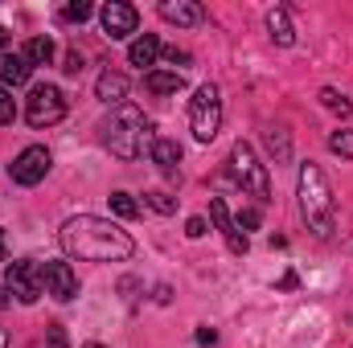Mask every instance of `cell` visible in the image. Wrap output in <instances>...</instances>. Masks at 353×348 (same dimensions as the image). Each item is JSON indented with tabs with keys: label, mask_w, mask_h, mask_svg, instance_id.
Listing matches in <instances>:
<instances>
[{
	"label": "cell",
	"mask_w": 353,
	"mask_h": 348,
	"mask_svg": "<svg viewBox=\"0 0 353 348\" xmlns=\"http://www.w3.org/2000/svg\"><path fill=\"white\" fill-rule=\"evenodd\" d=\"M29 74H33V66H29L25 54H4V58H0V83H4V87H25Z\"/></svg>",
	"instance_id": "5bb4252c"
},
{
	"label": "cell",
	"mask_w": 353,
	"mask_h": 348,
	"mask_svg": "<svg viewBox=\"0 0 353 348\" xmlns=\"http://www.w3.org/2000/svg\"><path fill=\"white\" fill-rule=\"evenodd\" d=\"M107 201H111V213L115 217H140V201L132 193H111Z\"/></svg>",
	"instance_id": "44dd1931"
},
{
	"label": "cell",
	"mask_w": 353,
	"mask_h": 348,
	"mask_svg": "<svg viewBox=\"0 0 353 348\" xmlns=\"http://www.w3.org/2000/svg\"><path fill=\"white\" fill-rule=\"evenodd\" d=\"M25 58H29V66H50L54 62V41L50 37H29L25 41Z\"/></svg>",
	"instance_id": "d6986e66"
},
{
	"label": "cell",
	"mask_w": 353,
	"mask_h": 348,
	"mask_svg": "<svg viewBox=\"0 0 353 348\" xmlns=\"http://www.w3.org/2000/svg\"><path fill=\"white\" fill-rule=\"evenodd\" d=\"M144 201H148V205H152L157 213H173V209H176V201L169 197V193H161V188H152V193H144Z\"/></svg>",
	"instance_id": "603a6c76"
},
{
	"label": "cell",
	"mask_w": 353,
	"mask_h": 348,
	"mask_svg": "<svg viewBox=\"0 0 353 348\" xmlns=\"http://www.w3.org/2000/svg\"><path fill=\"white\" fill-rule=\"evenodd\" d=\"M103 140H107V148H111V156H119V160H140L144 152H152V123H148V115L136 107V102H119L115 111H111V119L103 123Z\"/></svg>",
	"instance_id": "7a4b0ae2"
},
{
	"label": "cell",
	"mask_w": 353,
	"mask_h": 348,
	"mask_svg": "<svg viewBox=\"0 0 353 348\" xmlns=\"http://www.w3.org/2000/svg\"><path fill=\"white\" fill-rule=\"evenodd\" d=\"M0 262H4V226H0Z\"/></svg>",
	"instance_id": "836d02e7"
},
{
	"label": "cell",
	"mask_w": 353,
	"mask_h": 348,
	"mask_svg": "<svg viewBox=\"0 0 353 348\" xmlns=\"http://www.w3.org/2000/svg\"><path fill=\"white\" fill-rule=\"evenodd\" d=\"M300 213L308 221V230L316 238H329L337 226V201H333V184L312 160L300 168Z\"/></svg>",
	"instance_id": "3957f363"
},
{
	"label": "cell",
	"mask_w": 353,
	"mask_h": 348,
	"mask_svg": "<svg viewBox=\"0 0 353 348\" xmlns=\"http://www.w3.org/2000/svg\"><path fill=\"white\" fill-rule=\"evenodd\" d=\"M41 287L58 303H70L79 295V274L70 270V262H41Z\"/></svg>",
	"instance_id": "9c48e42d"
},
{
	"label": "cell",
	"mask_w": 353,
	"mask_h": 348,
	"mask_svg": "<svg viewBox=\"0 0 353 348\" xmlns=\"http://www.w3.org/2000/svg\"><path fill=\"white\" fill-rule=\"evenodd\" d=\"M144 87L152 90V94H176V90L185 87V78L176 70H148L144 74Z\"/></svg>",
	"instance_id": "ac0fdd59"
},
{
	"label": "cell",
	"mask_w": 353,
	"mask_h": 348,
	"mask_svg": "<svg viewBox=\"0 0 353 348\" xmlns=\"http://www.w3.org/2000/svg\"><path fill=\"white\" fill-rule=\"evenodd\" d=\"M90 12H94V8H90L87 0H74V4L62 8V21H79V25H83V21H90Z\"/></svg>",
	"instance_id": "cb8c5ba5"
},
{
	"label": "cell",
	"mask_w": 353,
	"mask_h": 348,
	"mask_svg": "<svg viewBox=\"0 0 353 348\" xmlns=\"http://www.w3.org/2000/svg\"><path fill=\"white\" fill-rule=\"evenodd\" d=\"M329 152L341 156V160H353V131H333L329 135Z\"/></svg>",
	"instance_id": "7402d4cb"
},
{
	"label": "cell",
	"mask_w": 353,
	"mask_h": 348,
	"mask_svg": "<svg viewBox=\"0 0 353 348\" xmlns=\"http://www.w3.org/2000/svg\"><path fill=\"white\" fill-rule=\"evenodd\" d=\"M267 29H271V41H275V45H292V41H296V29H292L288 8H271V12H267Z\"/></svg>",
	"instance_id": "e0dca14e"
},
{
	"label": "cell",
	"mask_w": 353,
	"mask_h": 348,
	"mask_svg": "<svg viewBox=\"0 0 353 348\" xmlns=\"http://www.w3.org/2000/svg\"><path fill=\"white\" fill-rule=\"evenodd\" d=\"M321 102H325L333 115H341V119H350V115H353V102L345 98V94H341V90H333V87L321 90Z\"/></svg>",
	"instance_id": "ffe728a7"
},
{
	"label": "cell",
	"mask_w": 353,
	"mask_h": 348,
	"mask_svg": "<svg viewBox=\"0 0 353 348\" xmlns=\"http://www.w3.org/2000/svg\"><path fill=\"white\" fill-rule=\"evenodd\" d=\"M25 119H29V127H54V123H62L66 119V94L58 87H33L29 90V98H25Z\"/></svg>",
	"instance_id": "8992f818"
},
{
	"label": "cell",
	"mask_w": 353,
	"mask_h": 348,
	"mask_svg": "<svg viewBox=\"0 0 353 348\" xmlns=\"http://www.w3.org/2000/svg\"><path fill=\"white\" fill-rule=\"evenodd\" d=\"M197 340H201V345H214V340H218V332H214V328H201V332H197Z\"/></svg>",
	"instance_id": "1f68e13d"
},
{
	"label": "cell",
	"mask_w": 353,
	"mask_h": 348,
	"mask_svg": "<svg viewBox=\"0 0 353 348\" xmlns=\"http://www.w3.org/2000/svg\"><path fill=\"white\" fill-rule=\"evenodd\" d=\"M8 54V29H0V58Z\"/></svg>",
	"instance_id": "d6a6232c"
},
{
	"label": "cell",
	"mask_w": 353,
	"mask_h": 348,
	"mask_svg": "<svg viewBox=\"0 0 353 348\" xmlns=\"http://www.w3.org/2000/svg\"><path fill=\"white\" fill-rule=\"evenodd\" d=\"M4 303H8V295H4V287H0V307H4Z\"/></svg>",
	"instance_id": "e575fe53"
},
{
	"label": "cell",
	"mask_w": 353,
	"mask_h": 348,
	"mask_svg": "<svg viewBox=\"0 0 353 348\" xmlns=\"http://www.w3.org/2000/svg\"><path fill=\"white\" fill-rule=\"evenodd\" d=\"M148 156H152V164H157V168L176 173V164H181V144H176V140H165V135H157Z\"/></svg>",
	"instance_id": "2e32d148"
},
{
	"label": "cell",
	"mask_w": 353,
	"mask_h": 348,
	"mask_svg": "<svg viewBox=\"0 0 353 348\" xmlns=\"http://www.w3.org/2000/svg\"><path fill=\"white\" fill-rule=\"evenodd\" d=\"M189 127H193V140H201V144H210L218 135V127H222V90L214 83L197 87V94L189 98Z\"/></svg>",
	"instance_id": "5b68a950"
},
{
	"label": "cell",
	"mask_w": 353,
	"mask_h": 348,
	"mask_svg": "<svg viewBox=\"0 0 353 348\" xmlns=\"http://www.w3.org/2000/svg\"><path fill=\"white\" fill-rule=\"evenodd\" d=\"M185 234L189 238H205V217H189L185 221Z\"/></svg>",
	"instance_id": "f546056e"
},
{
	"label": "cell",
	"mask_w": 353,
	"mask_h": 348,
	"mask_svg": "<svg viewBox=\"0 0 353 348\" xmlns=\"http://www.w3.org/2000/svg\"><path fill=\"white\" fill-rule=\"evenodd\" d=\"M12 119H17V102H12L8 87H0V127H4V123H12Z\"/></svg>",
	"instance_id": "d4e9b609"
},
{
	"label": "cell",
	"mask_w": 353,
	"mask_h": 348,
	"mask_svg": "<svg viewBox=\"0 0 353 348\" xmlns=\"http://www.w3.org/2000/svg\"><path fill=\"white\" fill-rule=\"evenodd\" d=\"M210 217H214V226L222 230V238H226V246H230V254H247V250H251V242H247V234L239 230V221L230 217V209H226V201H222V197H214V201H210Z\"/></svg>",
	"instance_id": "8fae6325"
},
{
	"label": "cell",
	"mask_w": 353,
	"mask_h": 348,
	"mask_svg": "<svg viewBox=\"0 0 353 348\" xmlns=\"http://www.w3.org/2000/svg\"><path fill=\"white\" fill-rule=\"evenodd\" d=\"M161 17L169 21V25H201L205 21V8L197 4V0H161Z\"/></svg>",
	"instance_id": "7c38bea8"
},
{
	"label": "cell",
	"mask_w": 353,
	"mask_h": 348,
	"mask_svg": "<svg viewBox=\"0 0 353 348\" xmlns=\"http://www.w3.org/2000/svg\"><path fill=\"white\" fill-rule=\"evenodd\" d=\"M46 173H50V152H46L41 144L25 148V152L8 164V176H12L17 184H25V188H33L37 180H46Z\"/></svg>",
	"instance_id": "ba28073f"
},
{
	"label": "cell",
	"mask_w": 353,
	"mask_h": 348,
	"mask_svg": "<svg viewBox=\"0 0 353 348\" xmlns=\"http://www.w3.org/2000/svg\"><path fill=\"white\" fill-rule=\"evenodd\" d=\"M46 340H50V348H70V340H66V328H62V324H50V328H46Z\"/></svg>",
	"instance_id": "484cf974"
},
{
	"label": "cell",
	"mask_w": 353,
	"mask_h": 348,
	"mask_svg": "<svg viewBox=\"0 0 353 348\" xmlns=\"http://www.w3.org/2000/svg\"><path fill=\"white\" fill-rule=\"evenodd\" d=\"M267 144H271V152H275L279 160H288V135H283V131H267Z\"/></svg>",
	"instance_id": "4316f807"
},
{
	"label": "cell",
	"mask_w": 353,
	"mask_h": 348,
	"mask_svg": "<svg viewBox=\"0 0 353 348\" xmlns=\"http://www.w3.org/2000/svg\"><path fill=\"white\" fill-rule=\"evenodd\" d=\"M4 291H12L21 303H37L41 299V262H8L4 270Z\"/></svg>",
	"instance_id": "52a82bcc"
},
{
	"label": "cell",
	"mask_w": 353,
	"mask_h": 348,
	"mask_svg": "<svg viewBox=\"0 0 353 348\" xmlns=\"http://www.w3.org/2000/svg\"><path fill=\"white\" fill-rule=\"evenodd\" d=\"M161 58V41H157V33H144V37H136L132 45H128V62L132 66H152Z\"/></svg>",
	"instance_id": "9a60e30c"
},
{
	"label": "cell",
	"mask_w": 353,
	"mask_h": 348,
	"mask_svg": "<svg viewBox=\"0 0 353 348\" xmlns=\"http://www.w3.org/2000/svg\"><path fill=\"white\" fill-rule=\"evenodd\" d=\"M99 21H103V33L107 37H128V33H136L140 12L132 4H123V0H111V4L99 8Z\"/></svg>",
	"instance_id": "30bf717a"
},
{
	"label": "cell",
	"mask_w": 353,
	"mask_h": 348,
	"mask_svg": "<svg viewBox=\"0 0 353 348\" xmlns=\"http://www.w3.org/2000/svg\"><path fill=\"white\" fill-rule=\"evenodd\" d=\"M62 250L70 259H83V262H123L136 254V242L128 230H119L115 221L107 217H94V213H79L62 226L58 234Z\"/></svg>",
	"instance_id": "6da1fadb"
},
{
	"label": "cell",
	"mask_w": 353,
	"mask_h": 348,
	"mask_svg": "<svg viewBox=\"0 0 353 348\" xmlns=\"http://www.w3.org/2000/svg\"><path fill=\"white\" fill-rule=\"evenodd\" d=\"M161 54H165V62H173V66H189V54H185V50H176V45L161 50Z\"/></svg>",
	"instance_id": "f1b7e54d"
},
{
	"label": "cell",
	"mask_w": 353,
	"mask_h": 348,
	"mask_svg": "<svg viewBox=\"0 0 353 348\" xmlns=\"http://www.w3.org/2000/svg\"><path fill=\"white\" fill-rule=\"evenodd\" d=\"M62 70H66V74H83V54H79V50H70V54L62 58Z\"/></svg>",
	"instance_id": "83f0119b"
},
{
	"label": "cell",
	"mask_w": 353,
	"mask_h": 348,
	"mask_svg": "<svg viewBox=\"0 0 353 348\" xmlns=\"http://www.w3.org/2000/svg\"><path fill=\"white\" fill-rule=\"evenodd\" d=\"M230 180H234V188H243V193H251L255 201H271V180H267V168L259 164V156H255V148L251 144H234L230 148Z\"/></svg>",
	"instance_id": "277c9868"
},
{
	"label": "cell",
	"mask_w": 353,
	"mask_h": 348,
	"mask_svg": "<svg viewBox=\"0 0 353 348\" xmlns=\"http://www.w3.org/2000/svg\"><path fill=\"white\" fill-rule=\"evenodd\" d=\"M94 98H103L107 107H119V102L128 98V78H123L119 70H103L99 83H94Z\"/></svg>",
	"instance_id": "4fadbf2b"
},
{
	"label": "cell",
	"mask_w": 353,
	"mask_h": 348,
	"mask_svg": "<svg viewBox=\"0 0 353 348\" xmlns=\"http://www.w3.org/2000/svg\"><path fill=\"white\" fill-rule=\"evenodd\" d=\"M87 348H103V345H87Z\"/></svg>",
	"instance_id": "d590c367"
},
{
	"label": "cell",
	"mask_w": 353,
	"mask_h": 348,
	"mask_svg": "<svg viewBox=\"0 0 353 348\" xmlns=\"http://www.w3.org/2000/svg\"><path fill=\"white\" fill-rule=\"evenodd\" d=\"M255 226H259V209H247V213L239 217V230L247 234V230H255Z\"/></svg>",
	"instance_id": "4dcf8cb0"
}]
</instances>
